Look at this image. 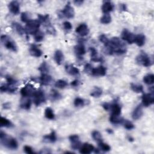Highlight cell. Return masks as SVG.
<instances>
[{"instance_id": "db71d44e", "label": "cell", "mask_w": 154, "mask_h": 154, "mask_svg": "<svg viewBox=\"0 0 154 154\" xmlns=\"http://www.w3.org/2000/svg\"><path fill=\"white\" fill-rule=\"evenodd\" d=\"M102 107L104 108V109H105V111H109L110 110V108H111V104L108 103V102H105L102 104Z\"/></svg>"}, {"instance_id": "d4e9b609", "label": "cell", "mask_w": 154, "mask_h": 154, "mask_svg": "<svg viewBox=\"0 0 154 154\" xmlns=\"http://www.w3.org/2000/svg\"><path fill=\"white\" fill-rule=\"evenodd\" d=\"M89 50L90 52L91 60L92 61H95V62L102 61V58H101L100 57L98 56L97 51L95 48L90 47V48H89Z\"/></svg>"}, {"instance_id": "11a10c76", "label": "cell", "mask_w": 154, "mask_h": 154, "mask_svg": "<svg viewBox=\"0 0 154 154\" xmlns=\"http://www.w3.org/2000/svg\"><path fill=\"white\" fill-rule=\"evenodd\" d=\"M71 85L73 87H76L77 86H78L79 85V81L78 80H74L71 82Z\"/></svg>"}, {"instance_id": "6da1fadb", "label": "cell", "mask_w": 154, "mask_h": 154, "mask_svg": "<svg viewBox=\"0 0 154 154\" xmlns=\"http://www.w3.org/2000/svg\"><path fill=\"white\" fill-rule=\"evenodd\" d=\"M107 46H108L111 48L113 54H116L117 55H122L126 52V47L125 43L122 40L117 37H112L111 40H109V44Z\"/></svg>"}, {"instance_id": "e0dca14e", "label": "cell", "mask_w": 154, "mask_h": 154, "mask_svg": "<svg viewBox=\"0 0 154 154\" xmlns=\"http://www.w3.org/2000/svg\"><path fill=\"white\" fill-rule=\"evenodd\" d=\"M95 148L93 145L89 143H84L83 144L80 149V152L81 153L83 154H89L92 153L95 150Z\"/></svg>"}, {"instance_id": "ba28073f", "label": "cell", "mask_w": 154, "mask_h": 154, "mask_svg": "<svg viewBox=\"0 0 154 154\" xmlns=\"http://www.w3.org/2000/svg\"><path fill=\"white\" fill-rule=\"evenodd\" d=\"M36 90L35 88L32 87V85L30 84H27L25 87H23L20 90V94L23 96V97H32L36 92Z\"/></svg>"}, {"instance_id": "f907efd6", "label": "cell", "mask_w": 154, "mask_h": 154, "mask_svg": "<svg viewBox=\"0 0 154 154\" xmlns=\"http://www.w3.org/2000/svg\"><path fill=\"white\" fill-rule=\"evenodd\" d=\"M63 25L64 29L66 30L69 31V30H71L72 28V25L71 23L69 21L64 22L63 24Z\"/></svg>"}, {"instance_id": "4fadbf2b", "label": "cell", "mask_w": 154, "mask_h": 154, "mask_svg": "<svg viewBox=\"0 0 154 154\" xmlns=\"http://www.w3.org/2000/svg\"><path fill=\"white\" fill-rule=\"evenodd\" d=\"M17 90V87L16 85L10 84L9 83L3 84L0 87V91L2 93L8 92L10 93H15Z\"/></svg>"}, {"instance_id": "6f0895ef", "label": "cell", "mask_w": 154, "mask_h": 154, "mask_svg": "<svg viewBox=\"0 0 154 154\" xmlns=\"http://www.w3.org/2000/svg\"><path fill=\"white\" fill-rule=\"evenodd\" d=\"M74 4L76 5V6H80L81 5L83 4V3H84L83 1H79V0H77V1H73Z\"/></svg>"}, {"instance_id": "e575fe53", "label": "cell", "mask_w": 154, "mask_h": 154, "mask_svg": "<svg viewBox=\"0 0 154 154\" xmlns=\"http://www.w3.org/2000/svg\"><path fill=\"white\" fill-rule=\"evenodd\" d=\"M143 81L148 85L153 84L154 83V75L152 73H149L145 75L143 78Z\"/></svg>"}, {"instance_id": "b9f144b4", "label": "cell", "mask_w": 154, "mask_h": 154, "mask_svg": "<svg viewBox=\"0 0 154 154\" xmlns=\"http://www.w3.org/2000/svg\"><path fill=\"white\" fill-rule=\"evenodd\" d=\"M98 146L100 148V149L104 152H108L111 150V147L109 146L108 144L105 143L102 141H101L100 143H97Z\"/></svg>"}, {"instance_id": "2e32d148", "label": "cell", "mask_w": 154, "mask_h": 154, "mask_svg": "<svg viewBox=\"0 0 154 154\" xmlns=\"http://www.w3.org/2000/svg\"><path fill=\"white\" fill-rule=\"evenodd\" d=\"M143 114V111L142 104H140L134 109L132 114V118L134 120H137L140 119Z\"/></svg>"}, {"instance_id": "91938a15", "label": "cell", "mask_w": 154, "mask_h": 154, "mask_svg": "<svg viewBox=\"0 0 154 154\" xmlns=\"http://www.w3.org/2000/svg\"><path fill=\"white\" fill-rule=\"evenodd\" d=\"M106 131L107 132V133H108L109 134H113V130L111 129H106Z\"/></svg>"}, {"instance_id": "7a4b0ae2", "label": "cell", "mask_w": 154, "mask_h": 154, "mask_svg": "<svg viewBox=\"0 0 154 154\" xmlns=\"http://www.w3.org/2000/svg\"><path fill=\"white\" fill-rule=\"evenodd\" d=\"M0 140H1V144L8 149L16 150L18 148L17 140L13 137H8L3 131L0 133Z\"/></svg>"}, {"instance_id": "d6986e66", "label": "cell", "mask_w": 154, "mask_h": 154, "mask_svg": "<svg viewBox=\"0 0 154 154\" xmlns=\"http://www.w3.org/2000/svg\"><path fill=\"white\" fill-rule=\"evenodd\" d=\"M43 139L44 141L47 143H55L57 141V139L56 132L54 131H52L50 134L44 136Z\"/></svg>"}, {"instance_id": "ac0fdd59", "label": "cell", "mask_w": 154, "mask_h": 154, "mask_svg": "<svg viewBox=\"0 0 154 154\" xmlns=\"http://www.w3.org/2000/svg\"><path fill=\"white\" fill-rule=\"evenodd\" d=\"M114 9V5L111 1H104L102 6V11L104 14L109 13Z\"/></svg>"}, {"instance_id": "f1b7e54d", "label": "cell", "mask_w": 154, "mask_h": 154, "mask_svg": "<svg viewBox=\"0 0 154 154\" xmlns=\"http://www.w3.org/2000/svg\"><path fill=\"white\" fill-rule=\"evenodd\" d=\"M110 122L114 125H118L122 124L124 121V119L122 117H120L119 116H115L112 114L109 119Z\"/></svg>"}, {"instance_id": "9c48e42d", "label": "cell", "mask_w": 154, "mask_h": 154, "mask_svg": "<svg viewBox=\"0 0 154 154\" xmlns=\"http://www.w3.org/2000/svg\"><path fill=\"white\" fill-rule=\"evenodd\" d=\"M69 140L71 143V148L73 150L80 149L82 146L81 143L80 141V137L78 135L73 134L69 137Z\"/></svg>"}, {"instance_id": "5b68a950", "label": "cell", "mask_w": 154, "mask_h": 154, "mask_svg": "<svg viewBox=\"0 0 154 154\" xmlns=\"http://www.w3.org/2000/svg\"><path fill=\"white\" fill-rule=\"evenodd\" d=\"M137 63L145 67H149L153 64L151 59L145 52H141L136 57Z\"/></svg>"}, {"instance_id": "8d00e7d4", "label": "cell", "mask_w": 154, "mask_h": 154, "mask_svg": "<svg viewBox=\"0 0 154 154\" xmlns=\"http://www.w3.org/2000/svg\"><path fill=\"white\" fill-rule=\"evenodd\" d=\"M50 97L52 101H59L61 100L62 96L61 94L56 90H52L50 94Z\"/></svg>"}, {"instance_id": "7402d4cb", "label": "cell", "mask_w": 154, "mask_h": 154, "mask_svg": "<svg viewBox=\"0 0 154 154\" xmlns=\"http://www.w3.org/2000/svg\"><path fill=\"white\" fill-rule=\"evenodd\" d=\"M52 81V77L48 73H42L39 78L40 84L43 85H49Z\"/></svg>"}, {"instance_id": "5bb4252c", "label": "cell", "mask_w": 154, "mask_h": 154, "mask_svg": "<svg viewBox=\"0 0 154 154\" xmlns=\"http://www.w3.org/2000/svg\"><path fill=\"white\" fill-rule=\"evenodd\" d=\"M8 9L10 12L15 15H18L20 12V4L16 1H12L8 4Z\"/></svg>"}, {"instance_id": "4316f807", "label": "cell", "mask_w": 154, "mask_h": 154, "mask_svg": "<svg viewBox=\"0 0 154 154\" xmlns=\"http://www.w3.org/2000/svg\"><path fill=\"white\" fill-rule=\"evenodd\" d=\"M145 42H146V37L144 35L139 34L138 35H136L134 43L137 44V46L140 47H143L145 45Z\"/></svg>"}, {"instance_id": "ffe728a7", "label": "cell", "mask_w": 154, "mask_h": 154, "mask_svg": "<svg viewBox=\"0 0 154 154\" xmlns=\"http://www.w3.org/2000/svg\"><path fill=\"white\" fill-rule=\"evenodd\" d=\"M31 106V101L29 97H23L21 99L20 102V107L23 109L28 110L30 109Z\"/></svg>"}, {"instance_id": "680465c9", "label": "cell", "mask_w": 154, "mask_h": 154, "mask_svg": "<svg viewBox=\"0 0 154 154\" xmlns=\"http://www.w3.org/2000/svg\"><path fill=\"white\" fill-rule=\"evenodd\" d=\"M3 108L5 109H9L10 108V104L8 102L4 104H3Z\"/></svg>"}, {"instance_id": "3957f363", "label": "cell", "mask_w": 154, "mask_h": 154, "mask_svg": "<svg viewBox=\"0 0 154 154\" xmlns=\"http://www.w3.org/2000/svg\"><path fill=\"white\" fill-rule=\"evenodd\" d=\"M1 41L7 49L15 52L18 51V47L15 42L10 37L7 35H2L1 36Z\"/></svg>"}, {"instance_id": "9a60e30c", "label": "cell", "mask_w": 154, "mask_h": 154, "mask_svg": "<svg viewBox=\"0 0 154 154\" xmlns=\"http://www.w3.org/2000/svg\"><path fill=\"white\" fill-rule=\"evenodd\" d=\"M107 69L103 66H100L96 68H93L91 75L95 76H103L106 75Z\"/></svg>"}, {"instance_id": "8992f818", "label": "cell", "mask_w": 154, "mask_h": 154, "mask_svg": "<svg viewBox=\"0 0 154 154\" xmlns=\"http://www.w3.org/2000/svg\"><path fill=\"white\" fill-rule=\"evenodd\" d=\"M135 38L136 35L127 29H124L121 33V39L124 41H126L129 44H133L134 43Z\"/></svg>"}, {"instance_id": "f6af8a7d", "label": "cell", "mask_w": 154, "mask_h": 154, "mask_svg": "<svg viewBox=\"0 0 154 154\" xmlns=\"http://www.w3.org/2000/svg\"><path fill=\"white\" fill-rule=\"evenodd\" d=\"M38 20L40 22V24H45L49 20V15H42L40 14L38 15Z\"/></svg>"}, {"instance_id": "681fc988", "label": "cell", "mask_w": 154, "mask_h": 154, "mask_svg": "<svg viewBox=\"0 0 154 154\" xmlns=\"http://www.w3.org/2000/svg\"><path fill=\"white\" fill-rule=\"evenodd\" d=\"M6 79L7 81L8 82V83H9L10 84L16 85V84L17 83V81L16 80H15L13 77H12L10 75H6Z\"/></svg>"}, {"instance_id": "4dcf8cb0", "label": "cell", "mask_w": 154, "mask_h": 154, "mask_svg": "<svg viewBox=\"0 0 154 154\" xmlns=\"http://www.w3.org/2000/svg\"><path fill=\"white\" fill-rule=\"evenodd\" d=\"M0 126L1 127H6V128H11L13 126V124L11 122V121L7 119L6 117H1L0 119Z\"/></svg>"}, {"instance_id": "c3c4849f", "label": "cell", "mask_w": 154, "mask_h": 154, "mask_svg": "<svg viewBox=\"0 0 154 154\" xmlns=\"http://www.w3.org/2000/svg\"><path fill=\"white\" fill-rule=\"evenodd\" d=\"M20 19L22 22H23V23H25L26 24L31 20L29 17V15L26 12L22 13L20 16Z\"/></svg>"}, {"instance_id": "60d3db41", "label": "cell", "mask_w": 154, "mask_h": 154, "mask_svg": "<svg viewBox=\"0 0 154 154\" xmlns=\"http://www.w3.org/2000/svg\"><path fill=\"white\" fill-rule=\"evenodd\" d=\"M44 37H45L44 33L40 30H38L36 32V33L34 35L35 40V41L36 42H42L43 40Z\"/></svg>"}, {"instance_id": "7c38bea8", "label": "cell", "mask_w": 154, "mask_h": 154, "mask_svg": "<svg viewBox=\"0 0 154 154\" xmlns=\"http://www.w3.org/2000/svg\"><path fill=\"white\" fill-rule=\"evenodd\" d=\"M76 32L81 37H84L89 35L90 30L87 25L85 24H81L78 27H77L75 30Z\"/></svg>"}, {"instance_id": "1f68e13d", "label": "cell", "mask_w": 154, "mask_h": 154, "mask_svg": "<svg viewBox=\"0 0 154 154\" xmlns=\"http://www.w3.org/2000/svg\"><path fill=\"white\" fill-rule=\"evenodd\" d=\"M12 25L13 28L15 29L16 32L20 35H23L24 34H26V31L25 28H24L20 24L17 23H13L12 24Z\"/></svg>"}, {"instance_id": "f35d334b", "label": "cell", "mask_w": 154, "mask_h": 154, "mask_svg": "<svg viewBox=\"0 0 154 154\" xmlns=\"http://www.w3.org/2000/svg\"><path fill=\"white\" fill-rule=\"evenodd\" d=\"M92 138L97 143H100L102 141V137L101 134L98 131H93L92 133Z\"/></svg>"}, {"instance_id": "7dc6e473", "label": "cell", "mask_w": 154, "mask_h": 154, "mask_svg": "<svg viewBox=\"0 0 154 154\" xmlns=\"http://www.w3.org/2000/svg\"><path fill=\"white\" fill-rule=\"evenodd\" d=\"M99 39H100V41L101 42L104 44L105 46H107L109 44V40L108 39L107 36H106L105 35H101L100 37H99Z\"/></svg>"}, {"instance_id": "603a6c76", "label": "cell", "mask_w": 154, "mask_h": 154, "mask_svg": "<svg viewBox=\"0 0 154 154\" xmlns=\"http://www.w3.org/2000/svg\"><path fill=\"white\" fill-rule=\"evenodd\" d=\"M74 51L77 56L81 57L85 54V48L83 43H80L74 47Z\"/></svg>"}, {"instance_id": "816d5d0a", "label": "cell", "mask_w": 154, "mask_h": 154, "mask_svg": "<svg viewBox=\"0 0 154 154\" xmlns=\"http://www.w3.org/2000/svg\"><path fill=\"white\" fill-rule=\"evenodd\" d=\"M93 68L92 66L90 64H85V66H84V71L87 73H92V71L93 70Z\"/></svg>"}, {"instance_id": "d6a6232c", "label": "cell", "mask_w": 154, "mask_h": 154, "mask_svg": "<svg viewBox=\"0 0 154 154\" xmlns=\"http://www.w3.org/2000/svg\"><path fill=\"white\" fill-rule=\"evenodd\" d=\"M131 89L133 92L136 93H142L143 92V86L141 84H131Z\"/></svg>"}, {"instance_id": "8fae6325", "label": "cell", "mask_w": 154, "mask_h": 154, "mask_svg": "<svg viewBox=\"0 0 154 154\" xmlns=\"http://www.w3.org/2000/svg\"><path fill=\"white\" fill-rule=\"evenodd\" d=\"M142 105L148 107L154 102L153 93H146L142 96Z\"/></svg>"}, {"instance_id": "52a82bcc", "label": "cell", "mask_w": 154, "mask_h": 154, "mask_svg": "<svg viewBox=\"0 0 154 154\" xmlns=\"http://www.w3.org/2000/svg\"><path fill=\"white\" fill-rule=\"evenodd\" d=\"M33 102L36 106H39L46 101L45 95L44 93L41 90L36 91L33 95Z\"/></svg>"}, {"instance_id": "ab89813d", "label": "cell", "mask_w": 154, "mask_h": 154, "mask_svg": "<svg viewBox=\"0 0 154 154\" xmlns=\"http://www.w3.org/2000/svg\"><path fill=\"white\" fill-rule=\"evenodd\" d=\"M100 22L103 24H108L112 22V16L109 13L104 14L100 19Z\"/></svg>"}, {"instance_id": "836d02e7", "label": "cell", "mask_w": 154, "mask_h": 154, "mask_svg": "<svg viewBox=\"0 0 154 154\" xmlns=\"http://www.w3.org/2000/svg\"><path fill=\"white\" fill-rule=\"evenodd\" d=\"M102 95V90L99 87H95L90 93V95L93 97H100Z\"/></svg>"}, {"instance_id": "83f0119b", "label": "cell", "mask_w": 154, "mask_h": 154, "mask_svg": "<svg viewBox=\"0 0 154 154\" xmlns=\"http://www.w3.org/2000/svg\"><path fill=\"white\" fill-rule=\"evenodd\" d=\"M110 110L112 111V114L115 116H120V114H121L122 108H121V107L119 104L114 103L111 104Z\"/></svg>"}, {"instance_id": "f5cc1de1", "label": "cell", "mask_w": 154, "mask_h": 154, "mask_svg": "<svg viewBox=\"0 0 154 154\" xmlns=\"http://www.w3.org/2000/svg\"><path fill=\"white\" fill-rule=\"evenodd\" d=\"M24 150L25 153H28V154H33V153H35V152L33 151V150H32V148L31 146H25L24 147Z\"/></svg>"}, {"instance_id": "44dd1931", "label": "cell", "mask_w": 154, "mask_h": 154, "mask_svg": "<svg viewBox=\"0 0 154 154\" xmlns=\"http://www.w3.org/2000/svg\"><path fill=\"white\" fill-rule=\"evenodd\" d=\"M31 56L35 57H40L42 56V51L36 45H32L30 48Z\"/></svg>"}, {"instance_id": "7bdbcfd3", "label": "cell", "mask_w": 154, "mask_h": 154, "mask_svg": "<svg viewBox=\"0 0 154 154\" xmlns=\"http://www.w3.org/2000/svg\"><path fill=\"white\" fill-rule=\"evenodd\" d=\"M68 85V83L63 80H59L57 81L56 84H55V86L60 89H64V88L66 87Z\"/></svg>"}, {"instance_id": "ee69618b", "label": "cell", "mask_w": 154, "mask_h": 154, "mask_svg": "<svg viewBox=\"0 0 154 154\" xmlns=\"http://www.w3.org/2000/svg\"><path fill=\"white\" fill-rule=\"evenodd\" d=\"M39 70L42 72V73H48L49 72V67L48 65L46 62H43L42 64L40 66V67L39 68Z\"/></svg>"}, {"instance_id": "bcb514c9", "label": "cell", "mask_w": 154, "mask_h": 154, "mask_svg": "<svg viewBox=\"0 0 154 154\" xmlns=\"http://www.w3.org/2000/svg\"><path fill=\"white\" fill-rule=\"evenodd\" d=\"M122 124H124V128L128 130H131L134 128V124L128 120H124V122Z\"/></svg>"}, {"instance_id": "d590c367", "label": "cell", "mask_w": 154, "mask_h": 154, "mask_svg": "<svg viewBox=\"0 0 154 154\" xmlns=\"http://www.w3.org/2000/svg\"><path fill=\"white\" fill-rule=\"evenodd\" d=\"M45 117L49 120H54L55 118V114L52 109L50 107H48L45 110Z\"/></svg>"}, {"instance_id": "9f6ffc18", "label": "cell", "mask_w": 154, "mask_h": 154, "mask_svg": "<svg viewBox=\"0 0 154 154\" xmlns=\"http://www.w3.org/2000/svg\"><path fill=\"white\" fill-rule=\"evenodd\" d=\"M120 9L122 10V11H126V10H127L126 6V4H120Z\"/></svg>"}, {"instance_id": "f546056e", "label": "cell", "mask_w": 154, "mask_h": 154, "mask_svg": "<svg viewBox=\"0 0 154 154\" xmlns=\"http://www.w3.org/2000/svg\"><path fill=\"white\" fill-rule=\"evenodd\" d=\"M44 26L46 28V31L48 34L51 35H56V30L55 28L51 25L50 20L47 22L45 24H44Z\"/></svg>"}, {"instance_id": "277c9868", "label": "cell", "mask_w": 154, "mask_h": 154, "mask_svg": "<svg viewBox=\"0 0 154 154\" xmlns=\"http://www.w3.org/2000/svg\"><path fill=\"white\" fill-rule=\"evenodd\" d=\"M40 25V23L37 20H30L26 24L25 29L26 34L27 35H35L36 32L39 30V28Z\"/></svg>"}, {"instance_id": "74e56055", "label": "cell", "mask_w": 154, "mask_h": 154, "mask_svg": "<svg viewBox=\"0 0 154 154\" xmlns=\"http://www.w3.org/2000/svg\"><path fill=\"white\" fill-rule=\"evenodd\" d=\"M86 101L81 97H76L74 100V105L76 107H82L86 104Z\"/></svg>"}, {"instance_id": "cb8c5ba5", "label": "cell", "mask_w": 154, "mask_h": 154, "mask_svg": "<svg viewBox=\"0 0 154 154\" xmlns=\"http://www.w3.org/2000/svg\"><path fill=\"white\" fill-rule=\"evenodd\" d=\"M65 69L68 73L73 76L78 75L80 73L79 69L75 67L72 64H67L65 66Z\"/></svg>"}, {"instance_id": "484cf974", "label": "cell", "mask_w": 154, "mask_h": 154, "mask_svg": "<svg viewBox=\"0 0 154 154\" xmlns=\"http://www.w3.org/2000/svg\"><path fill=\"white\" fill-rule=\"evenodd\" d=\"M54 60L58 65H60L64 61V54L61 50H57L54 54Z\"/></svg>"}, {"instance_id": "30bf717a", "label": "cell", "mask_w": 154, "mask_h": 154, "mask_svg": "<svg viewBox=\"0 0 154 154\" xmlns=\"http://www.w3.org/2000/svg\"><path fill=\"white\" fill-rule=\"evenodd\" d=\"M62 13L66 18L68 19H72L75 16L74 8L71 6L69 3L65 6L62 11Z\"/></svg>"}]
</instances>
